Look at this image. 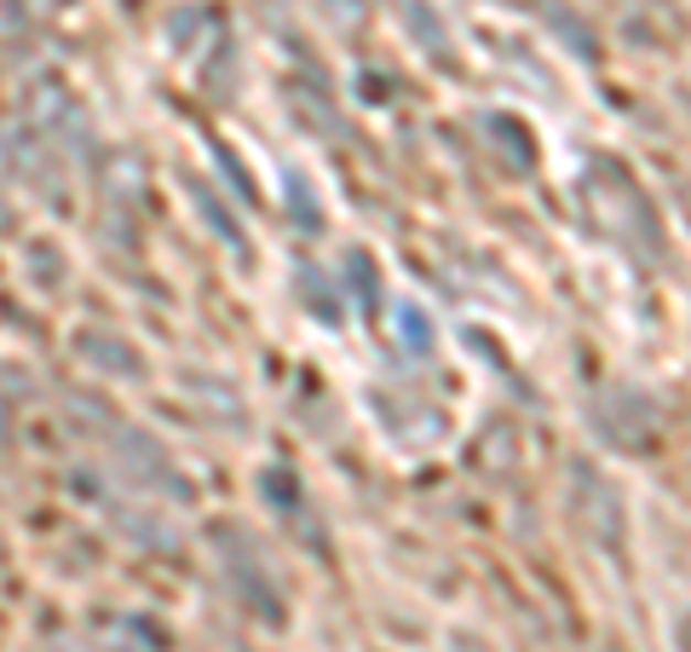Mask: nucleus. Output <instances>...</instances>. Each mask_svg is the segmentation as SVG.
I'll list each match as a JSON object with an SVG mask.
<instances>
[{
    "instance_id": "1",
    "label": "nucleus",
    "mask_w": 691,
    "mask_h": 652,
    "mask_svg": "<svg viewBox=\"0 0 691 652\" xmlns=\"http://www.w3.org/2000/svg\"><path fill=\"white\" fill-rule=\"evenodd\" d=\"M582 209L611 243L634 248V255H657V214L646 191L634 185V173L617 162H594L582 173Z\"/></svg>"
},
{
    "instance_id": "2",
    "label": "nucleus",
    "mask_w": 691,
    "mask_h": 652,
    "mask_svg": "<svg viewBox=\"0 0 691 652\" xmlns=\"http://www.w3.org/2000/svg\"><path fill=\"white\" fill-rule=\"evenodd\" d=\"M571 503H576L582 532L594 537L611 560H623V555H628V509H623V491L611 485L600 468L576 462V468H571Z\"/></svg>"
},
{
    "instance_id": "3",
    "label": "nucleus",
    "mask_w": 691,
    "mask_h": 652,
    "mask_svg": "<svg viewBox=\"0 0 691 652\" xmlns=\"http://www.w3.org/2000/svg\"><path fill=\"white\" fill-rule=\"evenodd\" d=\"M594 428L611 445H623V450H651L657 445V405H651V398H639V393H628V387H617V393H605L594 405Z\"/></svg>"
},
{
    "instance_id": "4",
    "label": "nucleus",
    "mask_w": 691,
    "mask_h": 652,
    "mask_svg": "<svg viewBox=\"0 0 691 652\" xmlns=\"http://www.w3.org/2000/svg\"><path fill=\"white\" fill-rule=\"evenodd\" d=\"M116 457H127V473H139L144 485H162L168 496H191L185 491V480L173 473V462H168V450H156L144 434H133V428H121L116 434Z\"/></svg>"
},
{
    "instance_id": "5",
    "label": "nucleus",
    "mask_w": 691,
    "mask_h": 652,
    "mask_svg": "<svg viewBox=\"0 0 691 652\" xmlns=\"http://www.w3.org/2000/svg\"><path fill=\"white\" fill-rule=\"evenodd\" d=\"M225 566H230V578H237V589H242V600L248 607H260V618L266 623H283V607H277V584L266 578V560H260V548H230L225 555Z\"/></svg>"
},
{
    "instance_id": "6",
    "label": "nucleus",
    "mask_w": 691,
    "mask_h": 652,
    "mask_svg": "<svg viewBox=\"0 0 691 652\" xmlns=\"http://www.w3.org/2000/svg\"><path fill=\"white\" fill-rule=\"evenodd\" d=\"M82 359H93V364H105V370H116V375H139V353L127 341H110V335H98V330H87L82 341Z\"/></svg>"
},
{
    "instance_id": "7",
    "label": "nucleus",
    "mask_w": 691,
    "mask_h": 652,
    "mask_svg": "<svg viewBox=\"0 0 691 652\" xmlns=\"http://www.w3.org/2000/svg\"><path fill=\"white\" fill-rule=\"evenodd\" d=\"M191 196H196V209H202V214L214 220V232H219V237H225L230 248H242V237H237V220H230V214L219 209V196H214L208 185H191Z\"/></svg>"
},
{
    "instance_id": "8",
    "label": "nucleus",
    "mask_w": 691,
    "mask_h": 652,
    "mask_svg": "<svg viewBox=\"0 0 691 652\" xmlns=\"http://www.w3.org/2000/svg\"><path fill=\"white\" fill-rule=\"evenodd\" d=\"M346 266H352V289L364 295V307H375V260L364 255V248H352Z\"/></svg>"
},
{
    "instance_id": "9",
    "label": "nucleus",
    "mask_w": 691,
    "mask_h": 652,
    "mask_svg": "<svg viewBox=\"0 0 691 652\" xmlns=\"http://www.w3.org/2000/svg\"><path fill=\"white\" fill-rule=\"evenodd\" d=\"M300 295L317 307V318H335V307H328V295H323V271H312V266H300Z\"/></svg>"
},
{
    "instance_id": "10",
    "label": "nucleus",
    "mask_w": 691,
    "mask_h": 652,
    "mask_svg": "<svg viewBox=\"0 0 691 652\" xmlns=\"http://www.w3.org/2000/svg\"><path fill=\"white\" fill-rule=\"evenodd\" d=\"M289 203H294V214L305 209V225H317V203H312V191H305L300 173H289Z\"/></svg>"
},
{
    "instance_id": "11",
    "label": "nucleus",
    "mask_w": 691,
    "mask_h": 652,
    "mask_svg": "<svg viewBox=\"0 0 691 652\" xmlns=\"http://www.w3.org/2000/svg\"><path fill=\"white\" fill-rule=\"evenodd\" d=\"M398 318H403V341H409V346H427V341H432V335H427V318H421L415 307H403Z\"/></svg>"
},
{
    "instance_id": "12",
    "label": "nucleus",
    "mask_w": 691,
    "mask_h": 652,
    "mask_svg": "<svg viewBox=\"0 0 691 652\" xmlns=\"http://www.w3.org/2000/svg\"><path fill=\"white\" fill-rule=\"evenodd\" d=\"M587 652H623L617 641H594V646H587Z\"/></svg>"
}]
</instances>
